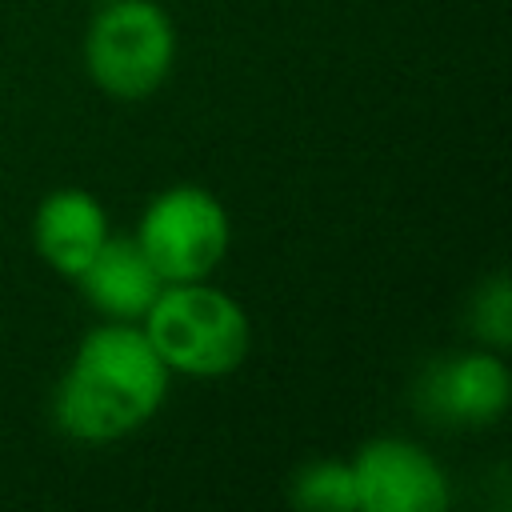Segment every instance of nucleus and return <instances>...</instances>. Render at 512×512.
<instances>
[{"label": "nucleus", "mask_w": 512, "mask_h": 512, "mask_svg": "<svg viewBox=\"0 0 512 512\" xmlns=\"http://www.w3.org/2000/svg\"><path fill=\"white\" fill-rule=\"evenodd\" d=\"M292 504L312 512H360L352 460H312L308 468H300L292 480Z\"/></svg>", "instance_id": "obj_9"}, {"label": "nucleus", "mask_w": 512, "mask_h": 512, "mask_svg": "<svg viewBox=\"0 0 512 512\" xmlns=\"http://www.w3.org/2000/svg\"><path fill=\"white\" fill-rule=\"evenodd\" d=\"M468 328L488 344V348H508L512 340V304H508V280L492 276L488 284H480L472 312H468Z\"/></svg>", "instance_id": "obj_10"}, {"label": "nucleus", "mask_w": 512, "mask_h": 512, "mask_svg": "<svg viewBox=\"0 0 512 512\" xmlns=\"http://www.w3.org/2000/svg\"><path fill=\"white\" fill-rule=\"evenodd\" d=\"M168 368L140 324L104 320L72 352L56 384L52 416L60 432L84 444H108L156 416L168 396Z\"/></svg>", "instance_id": "obj_1"}, {"label": "nucleus", "mask_w": 512, "mask_h": 512, "mask_svg": "<svg viewBox=\"0 0 512 512\" xmlns=\"http://www.w3.org/2000/svg\"><path fill=\"white\" fill-rule=\"evenodd\" d=\"M352 476L360 512H440L448 504L440 464L400 436L368 440L352 460Z\"/></svg>", "instance_id": "obj_5"}, {"label": "nucleus", "mask_w": 512, "mask_h": 512, "mask_svg": "<svg viewBox=\"0 0 512 512\" xmlns=\"http://www.w3.org/2000/svg\"><path fill=\"white\" fill-rule=\"evenodd\" d=\"M140 328L168 372L200 380L228 376L252 348V324L244 308L204 280L164 284Z\"/></svg>", "instance_id": "obj_2"}, {"label": "nucleus", "mask_w": 512, "mask_h": 512, "mask_svg": "<svg viewBox=\"0 0 512 512\" xmlns=\"http://www.w3.org/2000/svg\"><path fill=\"white\" fill-rule=\"evenodd\" d=\"M32 240L52 272L76 280L96 248L108 240V212L84 188H56L36 208Z\"/></svg>", "instance_id": "obj_8"}, {"label": "nucleus", "mask_w": 512, "mask_h": 512, "mask_svg": "<svg viewBox=\"0 0 512 512\" xmlns=\"http://www.w3.org/2000/svg\"><path fill=\"white\" fill-rule=\"evenodd\" d=\"M512 380L504 360L492 352H464L428 364L420 376V404L432 420L452 428H484L496 424L508 408Z\"/></svg>", "instance_id": "obj_6"}, {"label": "nucleus", "mask_w": 512, "mask_h": 512, "mask_svg": "<svg viewBox=\"0 0 512 512\" xmlns=\"http://www.w3.org/2000/svg\"><path fill=\"white\" fill-rule=\"evenodd\" d=\"M76 284L100 316L124 320V324H140L164 288L160 272L152 268V260L144 256L136 236H112V232L96 248V256L84 264Z\"/></svg>", "instance_id": "obj_7"}, {"label": "nucleus", "mask_w": 512, "mask_h": 512, "mask_svg": "<svg viewBox=\"0 0 512 512\" xmlns=\"http://www.w3.org/2000/svg\"><path fill=\"white\" fill-rule=\"evenodd\" d=\"M176 60V28L156 0H100L84 32V68L112 100L152 96Z\"/></svg>", "instance_id": "obj_3"}, {"label": "nucleus", "mask_w": 512, "mask_h": 512, "mask_svg": "<svg viewBox=\"0 0 512 512\" xmlns=\"http://www.w3.org/2000/svg\"><path fill=\"white\" fill-rule=\"evenodd\" d=\"M228 236L224 204L200 184H176L152 196L136 228V244L164 284L208 280L228 252Z\"/></svg>", "instance_id": "obj_4"}]
</instances>
